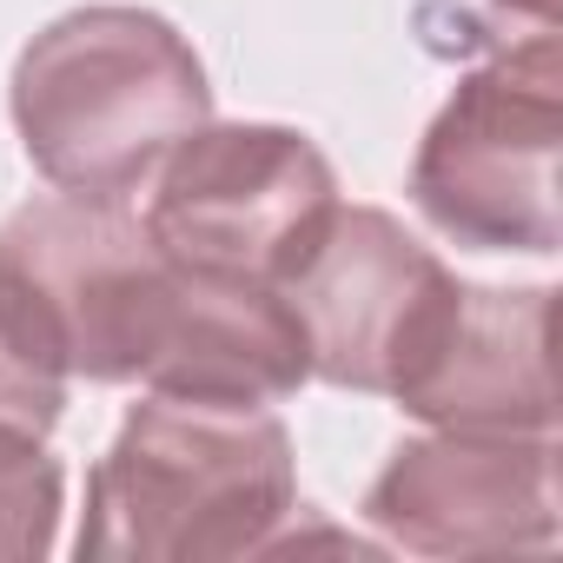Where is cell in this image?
I'll return each instance as SVG.
<instances>
[{
	"label": "cell",
	"instance_id": "obj_1",
	"mask_svg": "<svg viewBox=\"0 0 563 563\" xmlns=\"http://www.w3.org/2000/svg\"><path fill=\"white\" fill-rule=\"evenodd\" d=\"M299 510L292 431L272 405L146 391L87 471L80 563H232Z\"/></svg>",
	"mask_w": 563,
	"mask_h": 563
},
{
	"label": "cell",
	"instance_id": "obj_2",
	"mask_svg": "<svg viewBox=\"0 0 563 563\" xmlns=\"http://www.w3.org/2000/svg\"><path fill=\"white\" fill-rule=\"evenodd\" d=\"M8 107L54 192L126 199L192 126L212 120V87L166 14L93 0L21 47Z\"/></svg>",
	"mask_w": 563,
	"mask_h": 563
},
{
	"label": "cell",
	"instance_id": "obj_3",
	"mask_svg": "<svg viewBox=\"0 0 563 563\" xmlns=\"http://www.w3.org/2000/svg\"><path fill=\"white\" fill-rule=\"evenodd\" d=\"M563 153V54L537 27L523 47L471 67L411 159V206L471 252H537L563 239L556 212Z\"/></svg>",
	"mask_w": 563,
	"mask_h": 563
},
{
	"label": "cell",
	"instance_id": "obj_4",
	"mask_svg": "<svg viewBox=\"0 0 563 563\" xmlns=\"http://www.w3.org/2000/svg\"><path fill=\"white\" fill-rule=\"evenodd\" d=\"M332 212L339 173L299 126L206 120L153 166L146 232L173 265L286 292Z\"/></svg>",
	"mask_w": 563,
	"mask_h": 563
},
{
	"label": "cell",
	"instance_id": "obj_5",
	"mask_svg": "<svg viewBox=\"0 0 563 563\" xmlns=\"http://www.w3.org/2000/svg\"><path fill=\"white\" fill-rule=\"evenodd\" d=\"M0 272L41 306L67 378L140 385L166 332L179 265L126 199L47 192L0 219Z\"/></svg>",
	"mask_w": 563,
	"mask_h": 563
},
{
	"label": "cell",
	"instance_id": "obj_6",
	"mask_svg": "<svg viewBox=\"0 0 563 563\" xmlns=\"http://www.w3.org/2000/svg\"><path fill=\"white\" fill-rule=\"evenodd\" d=\"M286 299L306 325L319 385L398 405L444 345L464 278L424 239H411L385 206L339 199L332 225L286 278Z\"/></svg>",
	"mask_w": 563,
	"mask_h": 563
},
{
	"label": "cell",
	"instance_id": "obj_7",
	"mask_svg": "<svg viewBox=\"0 0 563 563\" xmlns=\"http://www.w3.org/2000/svg\"><path fill=\"white\" fill-rule=\"evenodd\" d=\"M365 523L411 556H504L556 543V431L405 438L365 490Z\"/></svg>",
	"mask_w": 563,
	"mask_h": 563
},
{
	"label": "cell",
	"instance_id": "obj_8",
	"mask_svg": "<svg viewBox=\"0 0 563 563\" xmlns=\"http://www.w3.org/2000/svg\"><path fill=\"white\" fill-rule=\"evenodd\" d=\"M550 286H464L457 319L398 398L431 431H556Z\"/></svg>",
	"mask_w": 563,
	"mask_h": 563
},
{
	"label": "cell",
	"instance_id": "obj_9",
	"mask_svg": "<svg viewBox=\"0 0 563 563\" xmlns=\"http://www.w3.org/2000/svg\"><path fill=\"white\" fill-rule=\"evenodd\" d=\"M312 378L306 325L278 286L212 278L179 265L166 306V332L146 365V391L179 398H225V405H278Z\"/></svg>",
	"mask_w": 563,
	"mask_h": 563
},
{
	"label": "cell",
	"instance_id": "obj_10",
	"mask_svg": "<svg viewBox=\"0 0 563 563\" xmlns=\"http://www.w3.org/2000/svg\"><path fill=\"white\" fill-rule=\"evenodd\" d=\"M67 411V358L41 306L0 272V431L47 438Z\"/></svg>",
	"mask_w": 563,
	"mask_h": 563
},
{
	"label": "cell",
	"instance_id": "obj_11",
	"mask_svg": "<svg viewBox=\"0 0 563 563\" xmlns=\"http://www.w3.org/2000/svg\"><path fill=\"white\" fill-rule=\"evenodd\" d=\"M67 471L47 438L0 431V563H41L60 543Z\"/></svg>",
	"mask_w": 563,
	"mask_h": 563
},
{
	"label": "cell",
	"instance_id": "obj_12",
	"mask_svg": "<svg viewBox=\"0 0 563 563\" xmlns=\"http://www.w3.org/2000/svg\"><path fill=\"white\" fill-rule=\"evenodd\" d=\"M504 14H523L530 27H556V0H497Z\"/></svg>",
	"mask_w": 563,
	"mask_h": 563
}]
</instances>
